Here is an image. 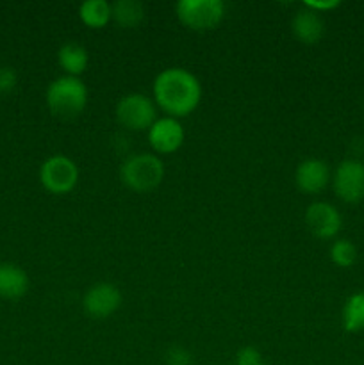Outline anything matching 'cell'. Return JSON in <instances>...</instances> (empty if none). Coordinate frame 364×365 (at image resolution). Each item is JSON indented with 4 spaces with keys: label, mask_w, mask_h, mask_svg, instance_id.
<instances>
[{
    "label": "cell",
    "mask_w": 364,
    "mask_h": 365,
    "mask_svg": "<svg viewBox=\"0 0 364 365\" xmlns=\"http://www.w3.org/2000/svg\"><path fill=\"white\" fill-rule=\"evenodd\" d=\"M202 86L196 75L186 68H166L153 78V102L168 116L186 118L198 107Z\"/></svg>",
    "instance_id": "1"
},
{
    "label": "cell",
    "mask_w": 364,
    "mask_h": 365,
    "mask_svg": "<svg viewBox=\"0 0 364 365\" xmlns=\"http://www.w3.org/2000/svg\"><path fill=\"white\" fill-rule=\"evenodd\" d=\"M46 106L54 116L61 120H74L84 113L88 106V88L81 77L63 75L50 82L46 88Z\"/></svg>",
    "instance_id": "2"
},
{
    "label": "cell",
    "mask_w": 364,
    "mask_h": 365,
    "mask_svg": "<svg viewBox=\"0 0 364 365\" xmlns=\"http://www.w3.org/2000/svg\"><path fill=\"white\" fill-rule=\"evenodd\" d=\"M164 164L156 153H134L120 166V180L134 192H150L161 185Z\"/></svg>",
    "instance_id": "3"
},
{
    "label": "cell",
    "mask_w": 364,
    "mask_h": 365,
    "mask_svg": "<svg viewBox=\"0 0 364 365\" xmlns=\"http://www.w3.org/2000/svg\"><path fill=\"white\" fill-rule=\"evenodd\" d=\"M118 123L128 130L141 132L148 130L157 120V106L150 96L143 93H131L116 103Z\"/></svg>",
    "instance_id": "4"
},
{
    "label": "cell",
    "mask_w": 364,
    "mask_h": 365,
    "mask_svg": "<svg viewBox=\"0 0 364 365\" xmlns=\"http://www.w3.org/2000/svg\"><path fill=\"white\" fill-rule=\"evenodd\" d=\"M175 14L193 31H211L223 20L225 4L221 0H178Z\"/></svg>",
    "instance_id": "5"
},
{
    "label": "cell",
    "mask_w": 364,
    "mask_h": 365,
    "mask_svg": "<svg viewBox=\"0 0 364 365\" xmlns=\"http://www.w3.org/2000/svg\"><path fill=\"white\" fill-rule=\"evenodd\" d=\"M39 182L52 195H66L79 182V168L70 157L52 155L39 168Z\"/></svg>",
    "instance_id": "6"
},
{
    "label": "cell",
    "mask_w": 364,
    "mask_h": 365,
    "mask_svg": "<svg viewBox=\"0 0 364 365\" xmlns=\"http://www.w3.org/2000/svg\"><path fill=\"white\" fill-rule=\"evenodd\" d=\"M335 196L345 203H360L364 200V163L345 159L332 173Z\"/></svg>",
    "instance_id": "7"
},
{
    "label": "cell",
    "mask_w": 364,
    "mask_h": 365,
    "mask_svg": "<svg viewBox=\"0 0 364 365\" xmlns=\"http://www.w3.org/2000/svg\"><path fill=\"white\" fill-rule=\"evenodd\" d=\"M121 305V292L116 285L109 282H100L88 289L82 299L86 314L93 319H107Z\"/></svg>",
    "instance_id": "8"
},
{
    "label": "cell",
    "mask_w": 364,
    "mask_h": 365,
    "mask_svg": "<svg viewBox=\"0 0 364 365\" xmlns=\"http://www.w3.org/2000/svg\"><path fill=\"white\" fill-rule=\"evenodd\" d=\"M305 225L318 239H334L343 227L339 210L328 202H313L305 209Z\"/></svg>",
    "instance_id": "9"
},
{
    "label": "cell",
    "mask_w": 364,
    "mask_h": 365,
    "mask_svg": "<svg viewBox=\"0 0 364 365\" xmlns=\"http://www.w3.org/2000/svg\"><path fill=\"white\" fill-rule=\"evenodd\" d=\"M146 134H148L150 146L159 155H168V153L177 152L186 138L182 123L177 118L171 116L157 118L156 123L146 130Z\"/></svg>",
    "instance_id": "10"
},
{
    "label": "cell",
    "mask_w": 364,
    "mask_h": 365,
    "mask_svg": "<svg viewBox=\"0 0 364 365\" xmlns=\"http://www.w3.org/2000/svg\"><path fill=\"white\" fill-rule=\"evenodd\" d=\"M330 180V168L321 159L302 160L295 171L296 187L305 195H318V192L325 191Z\"/></svg>",
    "instance_id": "11"
},
{
    "label": "cell",
    "mask_w": 364,
    "mask_h": 365,
    "mask_svg": "<svg viewBox=\"0 0 364 365\" xmlns=\"http://www.w3.org/2000/svg\"><path fill=\"white\" fill-rule=\"evenodd\" d=\"M293 36L303 45H316L325 34V21L320 13L303 6L291 20Z\"/></svg>",
    "instance_id": "12"
},
{
    "label": "cell",
    "mask_w": 364,
    "mask_h": 365,
    "mask_svg": "<svg viewBox=\"0 0 364 365\" xmlns=\"http://www.w3.org/2000/svg\"><path fill=\"white\" fill-rule=\"evenodd\" d=\"M29 291V277L20 266L11 262L0 264V298L16 302Z\"/></svg>",
    "instance_id": "13"
},
{
    "label": "cell",
    "mask_w": 364,
    "mask_h": 365,
    "mask_svg": "<svg viewBox=\"0 0 364 365\" xmlns=\"http://www.w3.org/2000/svg\"><path fill=\"white\" fill-rule=\"evenodd\" d=\"M57 61H59L61 70L66 71L70 77H81L86 71L89 63L88 50L75 41L64 43L57 52Z\"/></svg>",
    "instance_id": "14"
},
{
    "label": "cell",
    "mask_w": 364,
    "mask_h": 365,
    "mask_svg": "<svg viewBox=\"0 0 364 365\" xmlns=\"http://www.w3.org/2000/svg\"><path fill=\"white\" fill-rule=\"evenodd\" d=\"M79 18L86 27L102 29L113 20V11L107 0H86L79 7Z\"/></svg>",
    "instance_id": "15"
},
{
    "label": "cell",
    "mask_w": 364,
    "mask_h": 365,
    "mask_svg": "<svg viewBox=\"0 0 364 365\" xmlns=\"http://www.w3.org/2000/svg\"><path fill=\"white\" fill-rule=\"evenodd\" d=\"M113 20L123 29H134L145 20V6L139 0H116L111 4Z\"/></svg>",
    "instance_id": "16"
},
{
    "label": "cell",
    "mask_w": 364,
    "mask_h": 365,
    "mask_svg": "<svg viewBox=\"0 0 364 365\" xmlns=\"http://www.w3.org/2000/svg\"><path fill=\"white\" fill-rule=\"evenodd\" d=\"M343 328L348 334L364 330V292H355L346 299L343 307Z\"/></svg>",
    "instance_id": "17"
},
{
    "label": "cell",
    "mask_w": 364,
    "mask_h": 365,
    "mask_svg": "<svg viewBox=\"0 0 364 365\" xmlns=\"http://www.w3.org/2000/svg\"><path fill=\"white\" fill-rule=\"evenodd\" d=\"M330 260L338 267H352L357 260V248L348 239H335L330 246Z\"/></svg>",
    "instance_id": "18"
},
{
    "label": "cell",
    "mask_w": 364,
    "mask_h": 365,
    "mask_svg": "<svg viewBox=\"0 0 364 365\" xmlns=\"http://www.w3.org/2000/svg\"><path fill=\"white\" fill-rule=\"evenodd\" d=\"M164 365H193V355L182 346H173L164 355Z\"/></svg>",
    "instance_id": "19"
},
{
    "label": "cell",
    "mask_w": 364,
    "mask_h": 365,
    "mask_svg": "<svg viewBox=\"0 0 364 365\" xmlns=\"http://www.w3.org/2000/svg\"><path fill=\"white\" fill-rule=\"evenodd\" d=\"M18 75L14 68L0 66V95H7L16 88Z\"/></svg>",
    "instance_id": "20"
},
{
    "label": "cell",
    "mask_w": 364,
    "mask_h": 365,
    "mask_svg": "<svg viewBox=\"0 0 364 365\" xmlns=\"http://www.w3.org/2000/svg\"><path fill=\"white\" fill-rule=\"evenodd\" d=\"M263 364V356H261L259 349L246 346L241 348L236 355V365H261Z\"/></svg>",
    "instance_id": "21"
},
{
    "label": "cell",
    "mask_w": 364,
    "mask_h": 365,
    "mask_svg": "<svg viewBox=\"0 0 364 365\" xmlns=\"http://www.w3.org/2000/svg\"><path fill=\"white\" fill-rule=\"evenodd\" d=\"M303 6L321 14L323 11H332L335 9V7H339L341 6V2H339V0H305Z\"/></svg>",
    "instance_id": "22"
},
{
    "label": "cell",
    "mask_w": 364,
    "mask_h": 365,
    "mask_svg": "<svg viewBox=\"0 0 364 365\" xmlns=\"http://www.w3.org/2000/svg\"><path fill=\"white\" fill-rule=\"evenodd\" d=\"M261 365H268V364H264V362H263V364H261Z\"/></svg>",
    "instance_id": "23"
}]
</instances>
